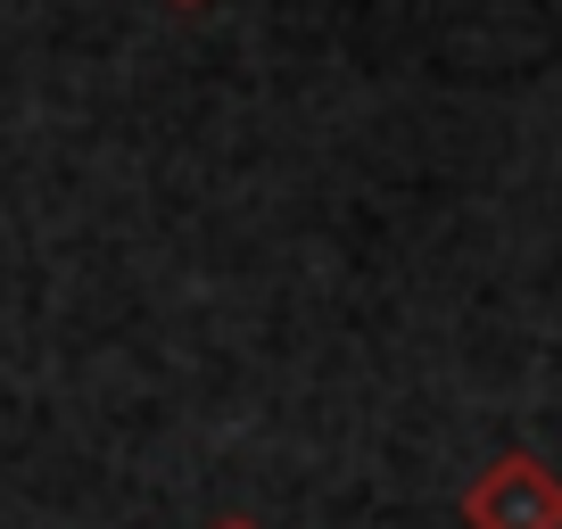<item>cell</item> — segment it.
Instances as JSON below:
<instances>
[{
  "mask_svg": "<svg viewBox=\"0 0 562 529\" xmlns=\"http://www.w3.org/2000/svg\"><path fill=\"white\" fill-rule=\"evenodd\" d=\"M463 521L472 529H562V472L513 447L463 488Z\"/></svg>",
  "mask_w": 562,
  "mask_h": 529,
  "instance_id": "1",
  "label": "cell"
},
{
  "mask_svg": "<svg viewBox=\"0 0 562 529\" xmlns=\"http://www.w3.org/2000/svg\"><path fill=\"white\" fill-rule=\"evenodd\" d=\"M215 529H257V521H215Z\"/></svg>",
  "mask_w": 562,
  "mask_h": 529,
  "instance_id": "2",
  "label": "cell"
},
{
  "mask_svg": "<svg viewBox=\"0 0 562 529\" xmlns=\"http://www.w3.org/2000/svg\"><path fill=\"white\" fill-rule=\"evenodd\" d=\"M175 9H207V0H175Z\"/></svg>",
  "mask_w": 562,
  "mask_h": 529,
  "instance_id": "3",
  "label": "cell"
}]
</instances>
